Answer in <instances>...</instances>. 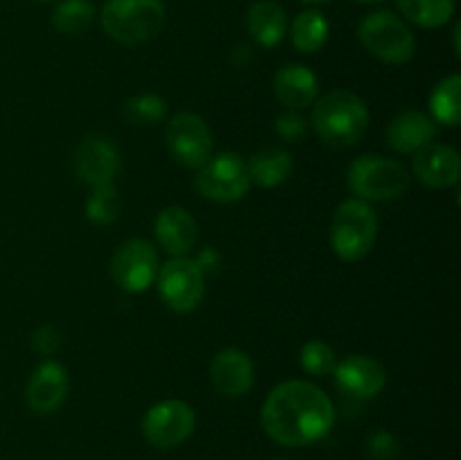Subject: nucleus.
Returning a JSON list of instances; mask_svg holds the SVG:
<instances>
[{
    "instance_id": "1",
    "label": "nucleus",
    "mask_w": 461,
    "mask_h": 460,
    "mask_svg": "<svg viewBox=\"0 0 461 460\" xmlns=\"http://www.w3.org/2000/svg\"><path fill=\"white\" fill-rule=\"evenodd\" d=\"M336 424L331 397L304 379H288L266 397L261 406V427L282 446H309L329 436Z\"/></svg>"
},
{
    "instance_id": "2",
    "label": "nucleus",
    "mask_w": 461,
    "mask_h": 460,
    "mask_svg": "<svg viewBox=\"0 0 461 460\" xmlns=\"http://www.w3.org/2000/svg\"><path fill=\"white\" fill-rule=\"evenodd\" d=\"M313 129L324 144L336 149L354 147L369 126L367 104L351 90H331L313 106Z\"/></svg>"
},
{
    "instance_id": "3",
    "label": "nucleus",
    "mask_w": 461,
    "mask_h": 460,
    "mask_svg": "<svg viewBox=\"0 0 461 460\" xmlns=\"http://www.w3.org/2000/svg\"><path fill=\"white\" fill-rule=\"evenodd\" d=\"M165 21L162 0H106L102 7V30L126 48L151 41L160 34Z\"/></svg>"
},
{
    "instance_id": "4",
    "label": "nucleus",
    "mask_w": 461,
    "mask_h": 460,
    "mask_svg": "<svg viewBox=\"0 0 461 460\" xmlns=\"http://www.w3.org/2000/svg\"><path fill=\"white\" fill-rule=\"evenodd\" d=\"M347 185L360 201H396L410 189V174L394 158L365 153L347 167Z\"/></svg>"
},
{
    "instance_id": "5",
    "label": "nucleus",
    "mask_w": 461,
    "mask_h": 460,
    "mask_svg": "<svg viewBox=\"0 0 461 460\" xmlns=\"http://www.w3.org/2000/svg\"><path fill=\"white\" fill-rule=\"evenodd\" d=\"M331 248L340 260L358 262L374 248L378 237V216L367 201L347 198L338 206L331 221Z\"/></svg>"
},
{
    "instance_id": "6",
    "label": "nucleus",
    "mask_w": 461,
    "mask_h": 460,
    "mask_svg": "<svg viewBox=\"0 0 461 460\" xmlns=\"http://www.w3.org/2000/svg\"><path fill=\"white\" fill-rule=\"evenodd\" d=\"M358 39L372 57L390 66H403L414 57V50H417V41L408 23L387 9H376L363 18L358 27Z\"/></svg>"
},
{
    "instance_id": "7",
    "label": "nucleus",
    "mask_w": 461,
    "mask_h": 460,
    "mask_svg": "<svg viewBox=\"0 0 461 460\" xmlns=\"http://www.w3.org/2000/svg\"><path fill=\"white\" fill-rule=\"evenodd\" d=\"M158 291L171 311L189 314L205 296V273L196 260L174 257L158 269Z\"/></svg>"
},
{
    "instance_id": "8",
    "label": "nucleus",
    "mask_w": 461,
    "mask_h": 460,
    "mask_svg": "<svg viewBox=\"0 0 461 460\" xmlns=\"http://www.w3.org/2000/svg\"><path fill=\"white\" fill-rule=\"evenodd\" d=\"M196 189L203 198L216 203H234L243 198L250 189L246 161L239 153L225 152L210 158L198 170Z\"/></svg>"
},
{
    "instance_id": "9",
    "label": "nucleus",
    "mask_w": 461,
    "mask_h": 460,
    "mask_svg": "<svg viewBox=\"0 0 461 460\" xmlns=\"http://www.w3.org/2000/svg\"><path fill=\"white\" fill-rule=\"evenodd\" d=\"M165 138L169 153L178 165L201 170L212 158V131L196 113L180 111L169 117Z\"/></svg>"
},
{
    "instance_id": "10",
    "label": "nucleus",
    "mask_w": 461,
    "mask_h": 460,
    "mask_svg": "<svg viewBox=\"0 0 461 460\" xmlns=\"http://www.w3.org/2000/svg\"><path fill=\"white\" fill-rule=\"evenodd\" d=\"M196 428V413L183 400H165L153 404L142 419V433L156 449L180 446Z\"/></svg>"
},
{
    "instance_id": "11",
    "label": "nucleus",
    "mask_w": 461,
    "mask_h": 460,
    "mask_svg": "<svg viewBox=\"0 0 461 460\" xmlns=\"http://www.w3.org/2000/svg\"><path fill=\"white\" fill-rule=\"evenodd\" d=\"M158 253L147 239H129L111 260V275L124 291L144 293L158 278Z\"/></svg>"
},
{
    "instance_id": "12",
    "label": "nucleus",
    "mask_w": 461,
    "mask_h": 460,
    "mask_svg": "<svg viewBox=\"0 0 461 460\" xmlns=\"http://www.w3.org/2000/svg\"><path fill=\"white\" fill-rule=\"evenodd\" d=\"M72 167L81 183L90 185H104L113 183L120 167V158H117L115 144L104 135H88L81 140L72 153Z\"/></svg>"
},
{
    "instance_id": "13",
    "label": "nucleus",
    "mask_w": 461,
    "mask_h": 460,
    "mask_svg": "<svg viewBox=\"0 0 461 460\" xmlns=\"http://www.w3.org/2000/svg\"><path fill=\"white\" fill-rule=\"evenodd\" d=\"M331 374L336 377V386L354 400H372L387 383V373L381 361L367 354H354L338 361Z\"/></svg>"
},
{
    "instance_id": "14",
    "label": "nucleus",
    "mask_w": 461,
    "mask_h": 460,
    "mask_svg": "<svg viewBox=\"0 0 461 460\" xmlns=\"http://www.w3.org/2000/svg\"><path fill=\"white\" fill-rule=\"evenodd\" d=\"M210 382L221 397L237 400L250 392L255 383V365L243 350L225 347L212 359Z\"/></svg>"
},
{
    "instance_id": "15",
    "label": "nucleus",
    "mask_w": 461,
    "mask_h": 460,
    "mask_svg": "<svg viewBox=\"0 0 461 460\" xmlns=\"http://www.w3.org/2000/svg\"><path fill=\"white\" fill-rule=\"evenodd\" d=\"M412 171L426 188L446 189L459 183L461 158L448 144L430 143L414 153Z\"/></svg>"
},
{
    "instance_id": "16",
    "label": "nucleus",
    "mask_w": 461,
    "mask_h": 460,
    "mask_svg": "<svg viewBox=\"0 0 461 460\" xmlns=\"http://www.w3.org/2000/svg\"><path fill=\"white\" fill-rule=\"evenodd\" d=\"M68 395V370L59 361H43L30 377L25 401L36 415L54 413Z\"/></svg>"
},
{
    "instance_id": "17",
    "label": "nucleus",
    "mask_w": 461,
    "mask_h": 460,
    "mask_svg": "<svg viewBox=\"0 0 461 460\" xmlns=\"http://www.w3.org/2000/svg\"><path fill=\"white\" fill-rule=\"evenodd\" d=\"M153 233H156L158 244H160L169 255L185 257L194 246H196L198 224L192 216V212H187L180 206H169L156 216Z\"/></svg>"
},
{
    "instance_id": "18",
    "label": "nucleus",
    "mask_w": 461,
    "mask_h": 460,
    "mask_svg": "<svg viewBox=\"0 0 461 460\" xmlns=\"http://www.w3.org/2000/svg\"><path fill=\"white\" fill-rule=\"evenodd\" d=\"M437 126L430 115L421 111H403L390 122L385 144L396 153H417L435 140Z\"/></svg>"
},
{
    "instance_id": "19",
    "label": "nucleus",
    "mask_w": 461,
    "mask_h": 460,
    "mask_svg": "<svg viewBox=\"0 0 461 460\" xmlns=\"http://www.w3.org/2000/svg\"><path fill=\"white\" fill-rule=\"evenodd\" d=\"M275 97L288 108V111H300L309 104L315 102L318 97V77L311 68L302 66V63H288V66L279 68L273 81Z\"/></svg>"
},
{
    "instance_id": "20",
    "label": "nucleus",
    "mask_w": 461,
    "mask_h": 460,
    "mask_svg": "<svg viewBox=\"0 0 461 460\" xmlns=\"http://www.w3.org/2000/svg\"><path fill=\"white\" fill-rule=\"evenodd\" d=\"M246 25L250 36L261 48H275L288 32V18L282 5L275 0H257L248 9Z\"/></svg>"
},
{
    "instance_id": "21",
    "label": "nucleus",
    "mask_w": 461,
    "mask_h": 460,
    "mask_svg": "<svg viewBox=\"0 0 461 460\" xmlns=\"http://www.w3.org/2000/svg\"><path fill=\"white\" fill-rule=\"evenodd\" d=\"M250 183L259 188H277L293 174V156L284 147H264L246 162Z\"/></svg>"
},
{
    "instance_id": "22",
    "label": "nucleus",
    "mask_w": 461,
    "mask_h": 460,
    "mask_svg": "<svg viewBox=\"0 0 461 460\" xmlns=\"http://www.w3.org/2000/svg\"><path fill=\"white\" fill-rule=\"evenodd\" d=\"M291 41L300 52L313 54L324 48L329 39V21L318 9H304L291 23Z\"/></svg>"
},
{
    "instance_id": "23",
    "label": "nucleus",
    "mask_w": 461,
    "mask_h": 460,
    "mask_svg": "<svg viewBox=\"0 0 461 460\" xmlns=\"http://www.w3.org/2000/svg\"><path fill=\"white\" fill-rule=\"evenodd\" d=\"M399 12L417 27L437 30L455 14V0H396Z\"/></svg>"
},
{
    "instance_id": "24",
    "label": "nucleus",
    "mask_w": 461,
    "mask_h": 460,
    "mask_svg": "<svg viewBox=\"0 0 461 460\" xmlns=\"http://www.w3.org/2000/svg\"><path fill=\"white\" fill-rule=\"evenodd\" d=\"M95 14L93 0H59L52 12V25L59 34L77 36L93 25Z\"/></svg>"
},
{
    "instance_id": "25",
    "label": "nucleus",
    "mask_w": 461,
    "mask_h": 460,
    "mask_svg": "<svg viewBox=\"0 0 461 460\" xmlns=\"http://www.w3.org/2000/svg\"><path fill=\"white\" fill-rule=\"evenodd\" d=\"M459 93H461V77L455 75L446 77L437 84V88L430 95V111L437 122L446 126H457L461 120V106H459Z\"/></svg>"
},
{
    "instance_id": "26",
    "label": "nucleus",
    "mask_w": 461,
    "mask_h": 460,
    "mask_svg": "<svg viewBox=\"0 0 461 460\" xmlns=\"http://www.w3.org/2000/svg\"><path fill=\"white\" fill-rule=\"evenodd\" d=\"M167 113H169V106H167L165 97L156 93L135 95V97L126 99L124 104L126 122L135 126L160 124V122L167 120Z\"/></svg>"
},
{
    "instance_id": "27",
    "label": "nucleus",
    "mask_w": 461,
    "mask_h": 460,
    "mask_svg": "<svg viewBox=\"0 0 461 460\" xmlns=\"http://www.w3.org/2000/svg\"><path fill=\"white\" fill-rule=\"evenodd\" d=\"M122 210V201L120 194H117L115 185L113 183H104V185H95L90 189V197L86 201V215L93 224L97 225H108L120 216Z\"/></svg>"
},
{
    "instance_id": "28",
    "label": "nucleus",
    "mask_w": 461,
    "mask_h": 460,
    "mask_svg": "<svg viewBox=\"0 0 461 460\" xmlns=\"http://www.w3.org/2000/svg\"><path fill=\"white\" fill-rule=\"evenodd\" d=\"M300 363L302 368L306 370L309 374L313 377H327V374L333 373L336 368L338 359H336V352L331 350V345H327L324 341H309L304 343L300 352Z\"/></svg>"
},
{
    "instance_id": "29",
    "label": "nucleus",
    "mask_w": 461,
    "mask_h": 460,
    "mask_svg": "<svg viewBox=\"0 0 461 460\" xmlns=\"http://www.w3.org/2000/svg\"><path fill=\"white\" fill-rule=\"evenodd\" d=\"M365 454L369 460H396L401 454V442L394 433L378 428L365 440Z\"/></svg>"
},
{
    "instance_id": "30",
    "label": "nucleus",
    "mask_w": 461,
    "mask_h": 460,
    "mask_svg": "<svg viewBox=\"0 0 461 460\" xmlns=\"http://www.w3.org/2000/svg\"><path fill=\"white\" fill-rule=\"evenodd\" d=\"M306 122L304 115H300L297 111H286L275 120V131H277L279 138H284L286 143H297L300 138H304L306 133Z\"/></svg>"
},
{
    "instance_id": "31",
    "label": "nucleus",
    "mask_w": 461,
    "mask_h": 460,
    "mask_svg": "<svg viewBox=\"0 0 461 460\" xmlns=\"http://www.w3.org/2000/svg\"><path fill=\"white\" fill-rule=\"evenodd\" d=\"M61 345V334L57 332L54 325H41L34 334H32V347H34L39 354L52 356L54 352Z\"/></svg>"
},
{
    "instance_id": "32",
    "label": "nucleus",
    "mask_w": 461,
    "mask_h": 460,
    "mask_svg": "<svg viewBox=\"0 0 461 460\" xmlns=\"http://www.w3.org/2000/svg\"><path fill=\"white\" fill-rule=\"evenodd\" d=\"M358 3H365V5H378V3H385V0H358Z\"/></svg>"
},
{
    "instance_id": "33",
    "label": "nucleus",
    "mask_w": 461,
    "mask_h": 460,
    "mask_svg": "<svg viewBox=\"0 0 461 460\" xmlns=\"http://www.w3.org/2000/svg\"><path fill=\"white\" fill-rule=\"evenodd\" d=\"M304 3H311V5H320V3H327V0H304Z\"/></svg>"
},
{
    "instance_id": "34",
    "label": "nucleus",
    "mask_w": 461,
    "mask_h": 460,
    "mask_svg": "<svg viewBox=\"0 0 461 460\" xmlns=\"http://www.w3.org/2000/svg\"><path fill=\"white\" fill-rule=\"evenodd\" d=\"M34 3H39V5H45V3H54V0H34Z\"/></svg>"
}]
</instances>
